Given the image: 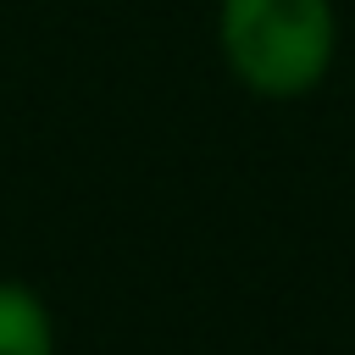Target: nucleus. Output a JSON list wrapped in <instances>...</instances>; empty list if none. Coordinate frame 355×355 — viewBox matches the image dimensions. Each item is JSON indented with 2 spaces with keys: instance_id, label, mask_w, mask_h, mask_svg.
I'll return each instance as SVG.
<instances>
[{
  "instance_id": "f257e3e1",
  "label": "nucleus",
  "mask_w": 355,
  "mask_h": 355,
  "mask_svg": "<svg viewBox=\"0 0 355 355\" xmlns=\"http://www.w3.org/2000/svg\"><path fill=\"white\" fill-rule=\"evenodd\" d=\"M216 39L244 89L266 100H288L322 83L333 61V6L327 0H222Z\"/></svg>"
},
{
  "instance_id": "f03ea898",
  "label": "nucleus",
  "mask_w": 355,
  "mask_h": 355,
  "mask_svg": "<svg viewBox=\"0 0 355 355\" xmlns=\"http://www.w3.org/2000/svg\"><path fill=\"white\" fill-rule=\"evenodd\" d=\"M0 355H55V311L22 277H0Z\"/></svg>"
}]
</instances>
